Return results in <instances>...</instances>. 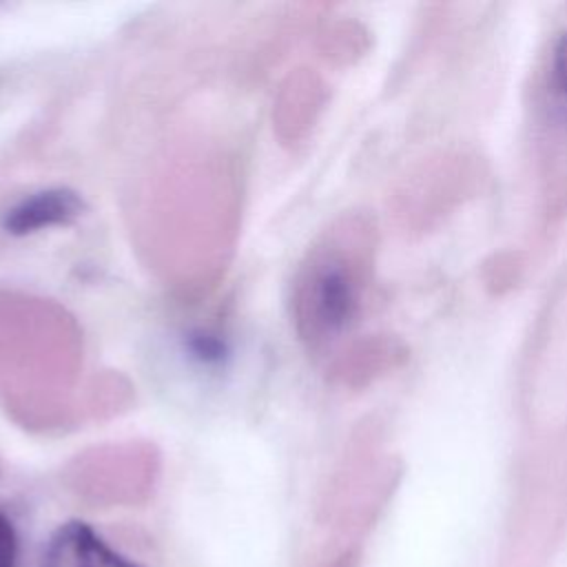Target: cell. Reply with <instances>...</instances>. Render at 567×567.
I'll use <instances>...</instances> for the list:
<instances>
[{"label": "cell", "instance_id": "cell-1", "mask_svg": "<svg viewBox=\"0 0 567 567\" xmlns=\"http://www.w3.org/2000/svg\"><path fill=\"white\" fill-rule=\"evenodd\" d=\"M374 255V226L365 217L339 224L306 264L297 288V321L303 339L326 343L359 315Z\"/></svg>", "mask_w": 567, "mask_h": 567}, {"label": "cell", "instance_id": "cell-2", "mask_svg": "<svg viewBox=\"0 0 567 567\" xmlns=\"http://www.w3.org/2000/svg\"><path fill=\"white\" fill-rule=\"evenodd\" d=\"M487 159L472 146L452 144L419 157L392 190V215L408 235L423 237L483 193Z\"/></svg>", "mask_w": 567, "mask_h": 567}, {"label": "cell", "instance_id": "cell-3", "mask_svg": "<svg viewBox=\"0 0 567 567\" xmlns=\"http://www.w3.org/2000/svg\"><path fill=\"white\" fill-rule=\"evenodd\" d=\"M536 175L540 215L558 224L567 215V113H551L536 135Z\"/></svg>", "mask_w": 567, "mask_h": 567}, {"label": "cell", "instance_id": "cell-4", "mask_svg": "<svg viewBox=\"0 0 567 567\" xmlns=\"http://www.w3.org/2000/svg\"><path fill=\"white\" fill-rule=\"evenodd\" d=\"M40 567H142L111 547L89 523L66 520L47 543Z\"/></svg>", "mask_w": 567, "mask_h": 567}, {"label": "cell", "instance_id": "cell-5", "mask_svg": "<svg viewBox=\"0 0 567 567\" xmlns=\"http://www.w3.org/2000/svg\"><path fill=\"white\" fill-rule=\"evenodd\" d=\"M84 204L71 188H44L18 199L2 215L9 235H31L51 226H64L80 217Z\"/></svg>", "mask_w": 567, "mask_h": 567}, {"label": "cell", "instance_id": "cell-6", "mask_svg": "<svg viewBox=\"0 0 567 567\" xmlns=\"http://www.w3.org/2000/svg\"><path fill=\"white\" fill-rule=\"evenodd\" d=\"M408 354H410L408 346L396 337H390V334L374 337L352 350L346 372L350 374L352 381H368L401 368L408 361Z\"/></svg>", "mask_w": 567, "mask_h": 567}, {"label": "cell", "instance_id": "cell-7", "mask_svg": "<svg viewBox=\"0 0 567 567\" xmlns=\"http://www.w3.org/2000/svg\"><path fill=\"white\" fill-rule=\"evenodd\" d=\"M523 257L514 250H503L492 255L483 264V284L492 295H503L512 290L523 275Z\"/></svg>", "mask_w": 567, "mask_h": 567}, {"label": "cell", "instance_id": "cell-8", "mask_svg": "<svg viewBox=\"0 0 567 567\" xmlns=\"http://www.w3.org/2000/svg\"><path fill=\"white\" fill-rule=\"evenodd\" d=\"M186 348L188 352L206 363V365H215V363H221V359L226 357V343L217 337V334H210L206 330L202 332H193L188 339H186Z\"/></svg>", "mask_w": 567, "mask_h": 567}, {"label": "cell", "instance_id": "cell-9", "mask_svg": "<svg viewBox=\"0 0 567 567\" xmlns=\"http://www.w3.org/2000/svg\"><path fill=\"white\" fill-rule=\"evenodd\" d=\"M549 86L558 97L567 100V33L558 38L549 62Z\"/></svg>", "mask_w": 567, "mask_h": 567}, {"label": "cell", "instance_id": "cell-10", "mask_svg": "<svg viewBox=\"0 0 567 567\" xmlns=\"http://www.w3.org/2000/svg\"><path fill=\"white\" fill-rule=\"evenodd\" d=\"M18 560V534L9 516L0 512V567H16Z\"/></svg>", "mask_w": 567, "mask_h": 567}]
</instances>
